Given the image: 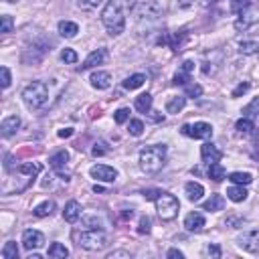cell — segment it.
Wrapping results in <instances>:
<instances>
[{
    "label": "cell",
    "mask_w": 259,
    "mask_h": 259,
    "mask_svg": "<svg viewBox=\"0 0 259 259\" xmlns=\"http://www.w3.org/2000/svg\"><path fill=\"white\" fill-rule=\"evenodd\" d=\"M89 81L95 89H107L109 85H112V75H109L107 71H95L89 77Z\"/></svg>",
    "instance_id": "obj_18"
},
{
    "label": "cell",
    "mask_w": 259,
    "mask_h": 259,
    "mask_svg": "<svg viewBox=\"0 0 259 259\" xmlns=\"http://www.w3.org/2000/svg\"><path fill=\"white\" fill-rule=\"evenodd\" d=\"M28 259H41V255H39V253H30Z\"/></svg>",
    "instance_id": "obj_53"
},
{
    "label": "cell",
    "mask_w": 259,
    "mask_h": 259,
    "mask_svg": "<svg viewBox=\"0 0 259 259\" xmlns=\"http://www.w3.org/2000/svg\"><path fill=\"white\" fill-rule=\"evenodd\" d=\"M239 247L243 251H249V253H259V229H251V231H245L239 239H237Z\"/></svg>",
    "instance_id": "obj_9"
},
{
    "label": "cell",
    "mask_w": 259,
    "mask_h": 259,
    "mask_svg": "<svg viewBox=\"0 0 259 259\" xmlns=\"http://www.w3.org/2000/svg\"><path fill=\"white\" fill-rule=\"evenodd\" d=\"M93 156H101V154H107L109 152V148L105 146V142H95V146H93Z\"/></svg>",
    "instance_id": "obj_44"
},
{
    "label": "cell",
    "mask_w": 259,
    "mask_h": 259,
    "mask_svg": "<svg viewBox=\"0 0 259 259\" xmlns=\"http://www.w3.org/2000/svg\"><path fill=\"white\" fill-rule=\"evenodd\" d=\"M2 257L4 259H16L18 257V247L14 241H8L4 247H2Z\"/></svg>",
    "instance_id": "obj_32"
},
{
    "label": "cell",
    "mask_w": 259,
    "mask_h": 259,
    "mask_svg": "<svg viewBox=\"0 0 259 259\" xmlns=\"http://www.w3.org/2000/svg\"><path fill=\"white\" fill-rule=\"evenodd\" d=\"M184 91H187L189 97H201L203 95V87L197 85V83H187L184 85Z\"/></svg>",
    "instance_id": "obj_36"
},
{
    "label": "cell",
    "mask_w": 259,
    "mask_h": 259,
    "mask_svg": "<svg viewBox=\"0 0 259 259\" xmlns=\"http://www.w3.org/2000/svg\"><path fill=\"white\" fill-rule=\"evenodd\" d=\"M67 162H69V152H67V150H59V152H55V154L49 158V166L55 168V170L65 168Z\"/></svg>",
    "instance_id": "obj_23"
},
{
    "label": "cell",
    "mask_w": 259,
    "mask_h": 259,
    "mask_svg": "<svg viewBox=\"0 0 259 259\" xmlns=\"http://www.w3.org/2000/svg\"><path fill=\"white\" fill-rule=\"evenodd\" d=\"M203 253H205V255H207V257H221V247H219V245H215V243H213V245H207V247H205V251H203Z\"/></svg>",
    "instance_id": "obj_45"
},
{
    "label": "cell",
    "mask_w": 259,
    "mask_h": 259,
    "mask_svg": "<svg viewBox=\"0 0 259 259\" xmlns=\"http://www.w3.org/2000/svg\"><path fill=\"white\" fill-rule=\"evenodd\" d=\"M225 168L223 166H221L219 162H213V164H209V178H213L215 182H221V180H223L225 178Z\"/></svg>",
    "instance_id": "obj_29"
},
{
    "label": "cell",
    "mask_w": 259,
    "mask_h": 259,
    "mask_svg": "<svg viewBox=\"0 0 259 259\" xmlns=\"http://www.w3.org/2000/svg\"><path fill=\"white\" fill-rule=\"evenodd\" d=\"M101 2H103V0H77V4H79L83 10H93V8H97Z\"/></svg>",
    "instance_id": "obj_39"
},
{
    "label": "cell",
    "mask_w": 259,
    "mask_h": 259,
    "mask_svg": "<svg viewBox=\"0 0 259 259\" xmlns=\"http://www.w3.org/2000/svg\"><path fill=\"white\" fill-rule=\"evenodd\" d=\"M184 191H187V197L189 201H201L203 195H205V189H203V184L201 182H187V187H184Z\"/></svg>",
    "instance_id": "obj_22"
},
{
    "label": "cell",
    "mask_w": 259,
    "mask_h": 259,
    "mask_svg": "<svg viewBox=\"0 0 259 259\" xmlns=\"http://www.w3.org/2000/svg\"><path fill=\"white\" fill-rule=\"evenodd\" d=\"M81 205L77 201H69L65 205V211H63V219L67 221V223H75V221L81 217Z\"/></svg>",
    "instance_id": "obj_16"
},
{
    "label": "cell",
    "mask_w": 259,
    "mask_h": 259,
    "mask_svg": "<svg viewBox=\"0 0 259 259\" xmlns=\"http://www.w3.org/2000/svg\"><path fill=\"white\" fill-rule=\"evenodd\" d=\"M166 257H178V259H182V257H184V253H182V251H178V249H170V251L166 253Z\"/></svg>",
    "instance_id": "obj_51"
},
{
    "label": "cell",
    "mask_w": 259,
    "mask_h": 259,
    "mask_svg": "<svg viewBox=\"0 0 259 259\" xmlns=\"http://www.w3.org/2000/svg\"><path fill=\"white\" fill-rule=\"evenodd\" d=\"M255 22H259V10L253 8V6H247L245 10L239 12V18L235 20V28L237 30H247Z\"/></svg>",
    "instance_id": "obj_10"
},
{
    "label": "cell",
    "mask_w": 259,
    "mask_h": 259,
    "mask_svg": "<svg viewBox=\"0 0 259 259\" xmlns=\"http://www.w3.org/2000/svg\"><path fill=\"white\" fill-rule=\"evenodd\" d=\"M184 105H187V97L184 95H178V97H172L166 101V112L168 114H178L184 109Z\"/></svg>",
    "instance_id": "obj_25"
},
{
    "label": "cell",
    "mask_w": 259,
    "mask_h": 259,
    "mask_svg": "<svg viewBox=\"0 0 259 259\" xmlns=\"http://www.w3.org/2000/svg\"><path fill=\"white\" fill-rule=\"evenodd\" d=\"M0 75H2V89H8L10 87V71H8V67H2L0 69Z\"/></svg>",
    "instance_id": "obj_43"
},
{
    "label": "cell",
    "mask_w": 259,
    "mask_h": 259,
    "mask_svg": "<svg viewBox=\"0 0 259 259\" xmlns=\"http://www.w3.org/2000/svg\"><path fill=\"white\" fill-rule=\"evenodd\" d=\"M247 6H251V2L249 0H231V8H233V12H241V10H245Z\"/></svg>",
    "instance_id": "obj_42"
},
{
    "label": "cell",
    "mask_w": 259,
    "mask_h": 259,
    "mask_svg": "<svg viewBox=\"0 0 259 259\" xmlns=\"http://www.w3.org/2000/svg\"><path fill=\"white\" fill-rule=\"evenodd\" d=\"M160 43L164 45H170L172 51H182V45L187 43V32H170L168 36H164V39H160Z\"/></svg>",
    "instance_id": "obj_15"
},
{
    "label": "cell",
    "mask_w": 259,
    "mask_h": 259,
    "mask_svg": "<svg viewBox=\"0 0 259 259\" xmlns=\"http://www.w3.org/2000/svg\"><path fill=\"white\" fill-rule=\"evenodd\" d=\"M223 209H225V199L221 195H211V199L203 203V211H209V213H217Z\"/></svg>",
    "instance_id": "obj_19"
},
{
    "label": "cell",
    "mask_w": 259,
    "mask_h": 259,
    "mask_svg": "<svg viewBox=\"0 0 259 259\" xmlns=\"http://www.w3.org/2000/svg\"><path fill=\"white\" fill-rule=\"evenodd\" d=\"M201 158H203V162L213 164V162H219L221 158H223V152H221L215 144L207 142V144L201 146Z\"/></svg>",
    "instance_id": "obj_12"
},
{
    "label": "cell",
    "mask_w": 259,
    "mask_h": 259,
    "mask_svg": "<svg viewBox=\"0 0 259 259\" xmlns=\"http://www.w3.org/2000/svg\"><path fill=\"white\" fill-rule=\"evenodd\" d=\"M235 128H237L239 134H251V132L255 130V128H253V122H251L249 118H245V116L235 124Z\"/></svg>",
    "instance_id": "obj_30"
},
{
    "label": "cell",
    "mask_w": 259,
    "mask_h": 259,
    "mask_svg": "<svg viewBox=\"0 0 259 259\" xmlns=\"http://www.w3.org/2000/svg\"><path fill=\"white\" fill-rule=\"evenodd\" d=\"M2 32H4V34L12 32V16H8V14L2 16Z\"/></svg>",
    "instance_id": "obj_46"
},
{
    "label": "cell",
    "mask_w": 259,
    "mask_h": 259,
    "mask_svg": "<svg viewBox=\"0 0 259 259\" xmlns=\"http://www.w3.org/2000/svg\"><path fill=\"white\" fill-rule=\"evenodd\" d=\"M53 213H55V203H53V201H45V203L36 205V207L32 209V215H34V217H39V219L51 217Z\"/></svg>",
    "instance_id": "obj_24"
},
{
    "label": "cell",
    "mask_w": 259,
    "mask_h": 259,
    "mask_svg": "<svg viewBox=\"0 0 259 259\" xmlns=\"http://www.w3.org/2000/svg\"><path fill=\"white\" fill-rule=\"evenodd\" d=\"M150 107H152V95L150 93H142V95L136 97V109L140 114H148Z\"/></svg>",
    "instance_id": "obj_26"
},
{
    "label": "cell",
    "mask_w": 259,
    "mask_h": 259,
    "mask_svg": "<svg viewBox=\"0 0 259 259\" xmlns=\"http://www.w3.org/2000/svg\"><path fill=\"white\" fill-rule=\"evenodd\" d=\"M73 237H75L79 247H83L87 251H99L107 245V237L101 229H89V231H83V233H75Z\"/></svg>",
    "instance_id": "obj_4"
},
{
    "label": "cell",
    "mask_w": 259,
    "mask_h": 259,
    "mask_svg": "<svg viewBox=\"0 0 259 259\" xmlns=\"http://www.w3.org/2000/svg\"><path fill=\"white\" fill-rule=\"evenodd\" d=\"M73 136V130L71 128H65V130H59V138H69Z\"/></svg>",
    "instance_id": "obj_52"
},
{
    "label": "cell",
    "mask_w": 259,
    "mask_h": 259,
    "mask_svg": "<svg viewBox=\"0 0 259 259\" xmlns=\"http://www.w3.org/2000/svg\"><path fill=\"white\" fill-rule=\"evenodd\" d=\"M116 257H126V259H130L132 253H130V251H112V253H107V259H116Z\"/></svg>",
    "instance_id": "obj_49"
},
{
    "label": "cell",
    "mask_w": 259,
    "mask_h": 259,
    "mask_svg": "<svg viewBox=\"0 0 259 259\" xmlns=\"http://www.w3.org/2000/svg\"><path fill=\"white\" fill-rule=\"evenodd\" d=\"M164 14V8L158 2H144L136 8V18L142 22L146 18H160Z\"/></svg>",
    "instance_id": "obj_7"
},
{
    "label": "cell",
    "mask_w": 259,
    "mask_h": 259,
    "mask_svg": "<svg viewBox=\"0 0 259 259\" xmlns=\"http://www.w3.org/2000/svg\"><path fill=\"white\" fill-rule=\"evenodd\" d=\"M61 59L65 63H77V53L73 51V49H63L61 51Z\"/></svg>",
    "instance_id": "obj_40"
},
{
    "label": "cell",
    "mask_w": 259,
    "mask_h": 259,
    "mask_svg": "<svg viewBox=\"0 0 259 259\" xmlns=\"http://www.w3.org/2000/svg\"><path fill=\"white\" fill-rule=\"evenodd\" d=\"M134 6L136 0H107V4L101 10V22L105 30L112 36L122 34L126 28V18Z\"/></svg>",
    "instance_id": "obj_1"
},
{
    "label": "cell",
    "mask_w": 259,
    "mask_h": 259,
    "mask_svg": "<svg viewBox=\"0 0 259 259\" xmlns=\"http://www.w3.org/2000/svg\"><path fill=\"white\" fill-rule=\"evenodd\" d=\"M249 87H251L249 83H239V85L233 89V93H231V95H233V97H241L243 93H247V91H249Z\"/></svg>",
    "instance_id": "obj_47"
},
{
    "label": "cell",
    "mask_w": 259,
    "mask_h": 259,
    "mask_svg": "<svg viewBox=\"0 0 259 259\" xmlns=\"http://www.w3.org/2000/svg\"><path fill=\"white\" fill-rule=\"evenodd\" d=\"M184 227H187V231H191V233H201L205 229V217L197 211L189 213L187 219H184Z\"/></svg>",
    "instance_id": "obj_13"
},
{
    "label": "cell",
    "mask_w": 259,
    "mask_h": 259,
    "mask_svg": "<svg viewBox=\"0 0 259 259\" xmlns=\"http://www.w3.org/2000/svg\"><path fill=\"white\" fill-rule=\"evenodd\" d=\"M114 120H116V124H124V122H128V120H130V109H128V107L118 109L116 116H114Z\"/></svg>",
    "instance_id": "obj_41"
},
{
    "label": "cell",
    "mask_w": 259,
    "mask_h": 259,
    "mask_svg": "<svg viewBox=\"0 0 259 259\" xmlns=\"http://www.w3.org/2000/svg\"><path fill=\"white\" fill-rule=\"evenodd\" d=\"M128 132H130L132 136H142V132H144V124H142V120H130V128H128Z\"/></svg>",
    "instance_id": "obj_38"
},
{
    "label": "cell",
    "mask_w": 259,
    "mask_h": 259,
    "mask_svg": "<svg viewBox=\"0 0 259 259\" xmlns=\"http://www.w3.org/2000/svg\"><path fill=\"white\" fill-rule=\"evenodd\" d=\"M89 174L95 180H99V182H116V178H118V170L114 166H107V164H95V166H91Z\"/></svg>",
    "instance_id": "obj_8"
},
{
    "label": "cell",
    "mask_w": 259,
    "mask_h": 259,
    "mask_svg": "<svg viewBox=\"0 0 259 259\" xmlns=\"http://www.w3.org/2000/svg\"><path fill=\"white\" fill-rule=\"evenodd\" d=\"M239 53L241 55H255V53H259V45L255 41H245L239 45Z\"/></svg>",
    "instance_id": "obj_33"
},
{
    "label": "cell",
    "mask_w": 259,
    "mask_h": 259,
    "mask_svg": "<svg viewBox=\"0 0 259 259\" xmlns=\"http://www.w3.org/2000/svg\"><path fill=\"white\" fill-rule=\"evenodd\" d=\"M154 203H156L158 217H160L162 221H172V219H176V215H178V211H180V203H178V199H176L174 195L162 191Z\"/></svg>",
    "instance_id": "obj_5"
},
{
    "label": "cell",
    "mask_w": 259,
    "mask_h": 259,
    "mask_svg": "<svg viewBox=\"0 0 259 259\" xmlns=\"http://www.w3.org/2000/svg\"><path fill=\"white\" fill-rule=\"evenodd\" d=\"M107 59V49H95L87 55V59L83 61V65L79 67V71H85V69H91L95 65H101L103 61Z\"/></svg>",
    "instance_id": "obj_14"
},
{
    "label": "cell",
    "mask_w": 259,
    "mask_h": 259,
    "mask_svg": "<svg viewBox=\"0 0 259 259\" xmlns=\"http://www.w3.org/2000/svg\"><path fill=\"white\" fill-rule=\"evenodd\" d=\"M45 243V237L41 231H34V229H26L22 233V247L32 251V249H39L41 245Z\"/></svg>",
    "instance_id": "obj_11"
},
{
    "label": "cell",
    "mask_w": 259,
    "mask_h": 259,
    "mask_svg": "<svg viewBox=\"0 0 259 259\" xmlns=\"http://www.w3.org/2000/svg\"><path fill=\"white\" fill-rule=\"evenodd\" d=\"M180 132L189 138H195V140H209L213 138V126L207 124V122H195V124H184L180 128Z\"/></svg>",
    "instance_id": "obj_6"
},
{
    "label": "cell",
    "mask_w": 259,
    "mask_h": 259,
    "mask_svg": "<svg viewBox=\"0 0 259 259\" xmlns=\"http://www.w3.org/2000/svg\"><path fill=\"white\" fill-rule=\"evenodd\" d=\"M193 69H195V63H193V61H184V63H182V71L193 73Z\"/></svg>",
    "instance_id": "obj_50"
},
{
    "label": "cell",
    "mask_w": 259,
    "mask_h": 259,
    "mask_svg": "<svg viewBox=\"0 0 259 259\" xmlns=\"http://www.w3.org/2000/svg\"><path fill=\"white\" fill-rule=\"evenodd\" d=\"M257 114H259V97H253V101L243 107V116L245 118H253Z\"/></svg>",
    "instance_id": "obj_34"
},
{
    "label": "cell",
    "mask_w": 259,
    "mask_h": 259,
    "mask_svg": "<svg viewBox=\"0 0 259 259\" xmlns=\"http://www.w3.org/2000/svg\"><path fill=\"white\" fill-rule=\"evenodd\" d=\"M146 83V75H144V73H134V75H130L126 81H124V87L126 89H138V87H142Z\"/></svg>",
    "instance_id": "obj_27"
},
{
    "label": "cell",
    "mask_w": 259,
    "mask_h": 259,
    "mask_svg": "<svg viewBox=\"0 0 259 259\" xmlns=\"http://www.w3.org/2000/svg\"><path fill=\"white\" fill-rule=\"evenodd\" d=\"M160 193H162V191H156V189H150V191H144L142 195H144V199H146V201H156Z\"/></svg>",
    "instance_id": "obj_48"
},
{
    "label": "cell",
    "mask_w": 259,
    "mask_h": 259,
    "mask_svg": "<svg viewBox=\"0 0 259 259\" xmlns=\"http://www.w3.org/2000/svg\"><path fill=\"white\" fill-rule=\"evenodd\" d=\"M229 180L235 184H249L253 180V176L249 172H233V174H229Z\"/></svg>",
    "instance_id": "obj_31"
},
{
    "label": "cell",
    "mask_w": 259,
    "mask_h": 259,
    "mask_svg": "<svg viewBox=\"0 0 259 259\" xmlns=\"http://www.w3.org/2000/svg\"><path fill=\"white\" fill-rule=\"evenodd\" d=\"M150 229H152L150 217H142V219H140V225H138V233H140V235H148V233H150Z\"/></svg>",
    "instance_id": "obj_35"
},
{
    "label": "cell",
    "mask_w": 259,
    "mask_h": 259,
    "mask_svg": "<svg viewBox=\"0 0 259 259\" xmlns=\"http://www.w3.org/2000/svg\"><path fill=\"white\" fill-rule=\"evenodd\" d=\"M22 101L30 109H41L49 101V87L43 81H32L22 91Z\"/></svg>",
    "instance_id": "obj_3"
},
{
    "label": "cell",
    "mask_w": 259,
    "mask_h": 259,
    "mask_svg": "<svg viewBox=\"0 0 259 259\" xmlns=\"http://www.w3.org/2000/svg\"><path fill=\"white\" fill-rule=\"evenodd\" d=\"M79 32V24L77 22H71V20H61L59 22V34L65 36V39H73Z\"/></svg>",
    "instance_id": "obj_21"
},
{
    "label": "cell",
    "mask_w": 259,
    "mask_h": 259,
    "mask_svg": "<svg viewBox=\"0 0 259 259\" xmlns=\"http://www.w3.org/2000/svg\"><path fill=\"white\" fill-rule=\"evenodd\" d=\"M20 128V118L18 116H8L0 124V130H2V138H10L12 134H16V130Z\"/></svg>",
    "instance_id": "obj_17"
},
{
    "label": "cell",
    "mask_w": 259,
    "mask_h": 259,
    "mask_svg": "<svg viewBox=\"0 0 259 259\" xmlns=\"http://www.w3.org/2000/svg\"><path fill=\"white\" fill-rule=\"evenodd\" d=\"M166 164V146L156 144V146H148L140 152V168L146 174H156L164 168Z\"/></svg>",
    "instance_id": "obj_2"
},
{
    "label": "cell",
    "mask_w": 259,
    "mask_h": 259,
    "mask_svg": "<svg viewBox=\"0 0 259 259\" xmlns=\"http://www.w3.org/2000/svg\"><path fill=\"white\" fill-rule=\"evenodd\" d=\"M47 255L53 257V259H65V257H69V249L65 245H61V243H51Z\"/></svg>",
    "instance_id": "obj_28"
},
{
    "label": "cell",
    "mask_w": 259,
    "mask_h": 259,
    "mask_svg": "<svg viewBox=\"0 0 259 259\" xmlns=\"http://www.w3.org/2000/svg\"><path fill=\"white\" fill-rule=\"evenodd\" d=\"M249 197V193L243 189V184H233V187L227 189V199L233 203H243Z\"/></svg>",
    "instance_id": "obj_20"
},
{
    "label": "cell",
    "mask_w": 259,
    "mask_h": 259,
    "mask_svg": "<svg viewBox=\"0 0 259 259\" xmlns=\"http://www.w3.org/2000/svg\"><path fill=\"white\" fill-rule=\"evenodd\" d=\"M189 81H191V73H187V71L180 69L176 75H174V81H172V83H174V85H187Z\"/></svg>",
    "instance_id": "obj_37"
}]
</instances>
